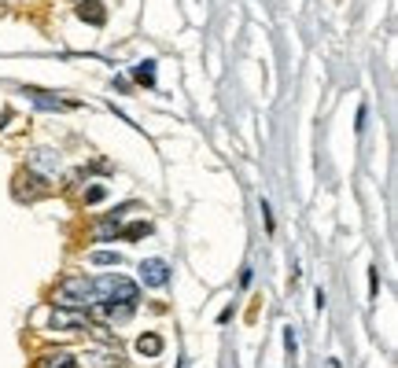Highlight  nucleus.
Instances as JSON below:
<instances>
[{"mask_svg":"<svg viewBox=\"0 0 398 368\" xmlns=\"http://www.w3.org/2000/svg\"><path fill=\"white\" fill-rule=\"evenodd\" d=\"M78 19L89 22V26H104L107 22V11H104L100 0H82V4H78Z\"/></svg>","mask_w":398,"mask_h":368,"instance_id":"nucleus-5","label":"nucleus"},{"mask_svg":"<svg viewBox=\"0 0 398 368\" xmlns=\"http://www.w3.org/2000/svg\"><path fill=\"white\" fill-rule=\"evenodd\" d=\"M133 77H137L140 85H155V63H151V59L137 63V67H133Z\"/></svg>","mask_w":398,"mask_h":368,"instance_id":"nucleus-10","label":"nucleus"},{"mask_svg":"<svg viewBox=\"0 0 398 368\" xmlns=\"http://www.w3.org/2000/svg\"><path fill=\"white\" fill-rule=\"evenodd\" d=\"M26 96L37 103V107H45V111H56V107H70V103H59L56 96H48V92H41V89H26Z\"/></svg>","mask_w":398,"mask_h":368,"instance_id":"nucleus-8","label":"nucleus"},{"mask_svg":"<svg viewBox=\"0 0 398 368\" xmlns=\"http://www.w3.org/2000/svg\"><path fill=\"white\" fill-rule=\"evenodd\" d=\"M89 261H93V266H118L122 254H114V251H93V258H89Z\"/></svg>","mask_w":398,"mask_h":368,"instance_id":"nucleus-12","label":"nucleus"},{"mask_svg":"<svg viewBox=\"0 0 398 368\" xmlns=\"http://www.w3.org/2000/svg\"><path fill=\"white\" fill-rule=\"evenodd\" d=\"M137 350L144 353V358H159V353H162V339L148 332V335H140V339H137Z\"/></svg>","mask_w":398,"mask_h":368,"instance_id":"nucleus-7","label":"nucleus"},{"mask_svg":"<svg viewBox=\"0 0 398 368\" xmlns=\"http://www.w3.org/2000/svg\"><path fill=\"white\" fill-rule=\"evenodd\" d=\"M48 324H52L56 332H74V328H85L89 321H85V313H78V309L56 306V309H52V317H48Z\"/></svg>","mask_w":398,"mask_h":368,"instance_id":"nucleus-3","label":"nucleus"},{"mask_svg":"<svg viewBox=\"0 0 398 368\" xmlns=\"http://www.w3.org/2000/svg\"><path fill=\"white\" fill-rule=\"evenodd\" d=\"M67 365H74V358H70L67 350H56V353H45L37 368H67Z\"/></svg>","mask_w":398,"mask_h":368,"instance_id":"nucleus-9","label":"nucleus"},{"mask_svg":"<svg viewBox=\"0 0 398 368\" xmlns=\"http://www.w3.org/2000/svg\"><path fill=\"white\" fill-rule=\"evenodd\" d=\"M284 346H288V361H295V350H299V346H295V332H291V328H288V335H284Z\"/></svg>","mask_w":398,"mask_h":368,"instance_id":"nucleus-14","label":"nucleus"},{"mask_svg":"<svg viewBox=\"0 0 398 368\" xmlns=\"http://www.w3.org/2000/svg\"><path fill=\"white\" fill-rule=\"evenodd\" d=\"M104 199H107V188H104V184H93V188L85 192V203H89V206H93V203H104Z\"/></svg>","mask_w":398,"mask_h":368,"instance_id":"nucleus-13","label":"nucleus"},{"mask_svg":"<svg viewBox=\"0 0 398 368\" xmlns=\"http://www.w3.org/2000/svg\"><path fill=\"white\" fill-rule=\"evenodd\" d=\"M140 276H144L148 287H162L166 280H170V266H166L162 258H148L144 266H140Z\"/></svg>","mask_w":398,"mask_h":368,"instance_id":"nucleus-4","label":"nucleus"},{"mask_svg":"<svg viewBox=\"0 0 398 368\" xmlns=\"http://www.w3.org/2000/svg\"><path fill=\"white\" fill-rule=\"evenodd\" d=\"M96 295H93V280L89 276H63L56 284V306H67V309H82V306H93Z\"/></svg>","mask_w":398,"mask_h":368,"instance_id":"nucleus-2","label":"nucleus"},{"mask_svg":"<svg viewBox=\"0 0 398 368\" xmlns=\"http://www.w3.org/2000/svg\"><path fill=\"white\" fill-rule=\"evenodd\" d=\"M93 295L96 302H118V306H137L140 298V287L133 280H125V276H104V280H93Z\"/></svg>","mask_w":398,"mask_h":368,"instance_id":"nucleus-1","label":"nucleus"},{"mask_svg":"<svg viewBox=\"0 0 398 368\" xmlns=\"http://www.w3.org/2000/svg\"><path fill=\"white\" fill-rule=\"evenodd\" d=\"M118 232L125 236V240H144V236L151 232V225H148V221H133L130 229H118Z\"/></svg>","mask_w":398,"mask_h":368,"instance_id":"nucleus-11","label":"nucleus"},{"mask_svg":"<svg viewBox=\"0 0 398 368\" xmlns=\"http://www.w3.org/2000/svg\"><path fill=\"white\" fill-rule=\"evenodd\" d=\"M30 169L56 174V169H59V155H52V151H33V155H30Z\"/></svg>","mask_w":398,"mask_h":368,"instance_id":"nucleus-6","label":"nucleus"},{"mask_svg":"<svg viewBox=\"0 0 398 368\" xmlns=\"http://www.w3.org/2000/svg\"><path fill=\"white\" fill-rule=\"evenodd\" d=\"M67 368H78V365H67Z\"/></svg>","mask_w":398,"mask_h":368,"instance_id":"nucleus-15","label":"nucleus"}]
</instances>
